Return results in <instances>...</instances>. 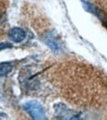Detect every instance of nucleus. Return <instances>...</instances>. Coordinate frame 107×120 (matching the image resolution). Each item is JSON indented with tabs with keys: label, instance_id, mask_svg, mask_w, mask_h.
Instances as JSON below:
<instances>
[{
	"label": "nucleus",
	"instance_id": "obj_1",
	"mask_svg": "<svg viewBox=\"0 0 107 120\" xmlns=\"http://www.w3.org/2000/svg\"><path fill=\"white\" fill-rule=\"evenodd\" d=\"M57 94L73 106L107 113V75L89 63L65 60L43 74Z\"/></svg>",
	"mask_w": 107,
	"mask_h": 120
},
{
	"label": "nucleus",
	"instance_id": "obj_2",
	"mask_svg": "<svg viewBox=\"0 0 107 120\" xmlns=\"http://www.w3.org/2000/svg\"><path fill=\"white\" fill-rule=\"evenodd\" d=\"M8 0H0V41L4 38L5 34H7L8 27Z\"/></svg>",
	"mask_w": 107,
	"mask_h": 120
},
{
	"label": "nucleus",
	"instance_id": "obj_3",
	"mask_svg": "<svg viewBox=\"0 0 107 120\" xmlns=\"http://www.w3.org/2000/svg\"><path fill=\"white\" fill-rule=\"evenodd\" d=\"M25 109L29 112V114L33 118H42L43 117V109L42 107L39 105L37 102H34V101H30L25 104Z\"/></svg>",
	"mask_w": 107,
	"mask_h": 120
},
{
	"label": "nucleus",
	"instance_id": "obj_4",
	"mask_svg": "<svg viewBox=\"0 0 107 120\" xmlns=\"http://www.w3.org/2000/svg\"><path fill=\"white\" fill-rule=\"evenodd\" d=\"M8 37L11 41L15 42H21L26 38V33L24 32V30L20 28H14L8 32Z\"/></svg>",
	"mask_w": 107,
	"mask_h": 120
},
{
	"label": "nucleus",
	"instance_id": "obj_6",
	"mask_svg": "<svg viewBox=\"0 0 107 120\" xmlns=\"http://www.w3.org/2000/svg\"><path fill=\"white\" fill-rule=\"evenodd\" d=\"M94 3L101 11L107 15V0H94Z\"/></svg>",
	"mask_w": 107,
	"mask_h": 120
},
{
	"label": "nucleus",
	"instance_id": "obj_5",
	"mask_svg": "<svg viewBox=\"0 0 107 120\" xmlns=\"http://www.w3.org/2000/svg\"><path fill=\"white\" fill-rule=\"evenodd\" d=\"M12 71V64L8 62L0 63V77H4Z\"/></svg>",
	"mask_w": 107,
	"mask_h": 120
}]
</instances>
